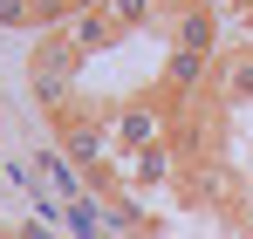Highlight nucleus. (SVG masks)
<instances>
[{
	"label": "nucleus",
	"mask_w": 253,
	"mask_h": 239,
	"mask_svg": "<svg viewBox=\"0 0 253 239\" xmlns=\"http://www.w3.org/2000/svg\"><path fill=\"white\" fill-rule=\"evenodd\" d=\"M110 144H117V158H137V151L171 144V103L165 96H137L124 110H110Z\"/></svg>",
	"instance_id": "nucleus-1"
},
{
	"label": "nucleus",
	"mask_w": 253,
	"mask_h": 239,
	"mask_svg": "<svg viewBox=\"0 0 253 239\" xmlns=\"http://www.w3.org/2000/svg\"><path fill=\"white\" fill-rule=\"evenodd\" d=\"M212 103L226 117L253 110V48H219L212 55Z\"/></svg>",
	"instance_id": "nucleus-2"
},
{
	"label": "nucleus",
	"mask_w": 253,
	"mask_h": 239,
	"mask_svg": "<svg viewBox=\"0 0 253 239\" xmlns=\"http://www.w3.org/2000/svg\"><path fill=\"white\" fill-rule=\"evenodd\" d=\"M62 35H69V48H83V55H110L130 28L110 14V7H76V14L62 21Z\"/></svg>",
	"instance_id": "nucleus-3"
},
{
	"label": "nucleus",
	"mask_w": 253,
	"mask_h": 239,
	"mask_svg": "<svg viewBox=\"0 0 253 239\" xmlns=\"http://www.w3.org/2000/svg\"><path fill=\"white\" fill-rule=\"evenodd\" d=\"M171 48H185V55H219V14H212V0L185 7V14L171 21Z\"/></svg>",
	"instance_id": "nucleus-4"
},
{
	"label": "nucleus",
	"mask_w": 253,
	"mask_h": 239,
	"mask_svg": "<svg viewBox=\"0 0 253 239\" xmlns=\"http://www.w3.org/2000/svg\"><path fill=\"white\" fill-rule=\"evenodd\" d=\"M192 89H212V55H185V48H171V55H165V103L192 96Z\"/></svg>",
	"instance_id": "nucleus-5"
},
{
	"label": "nucleus",
	"mask_w": 253,
	"mask_h": 239,
	"mask_svg": "<svg viewBox=\"0 0 253 239\" xmlns=\"http://www.w3.org/2000/svg\"><path fill=\"white\" fill-rule=\"evenodd\" d=\"M83 62H89V55H83V48H69V35H62V28H48L42 48L28 55V69H48V76H69V82L83 76Z\"/></svg>",
	"instance_id": "nucleus-6"
},
{
	"label": "nucleus",
	"mask_w": 253,
	"mask_h": 239,
	"mask_svg": "<svg viewBox=\"0 0 253 239\" xmlns=\"http://www.w3.org/2000/svg\"><path fill=\"white\" fill-rule=\"evenodd\" d=\"M124 178H130V185H165V178H171V144H158V151H137V158H124Z\"/></svg>",
	"instance_id": "nucleus-7"
},
{
	"label": "nucleus",
	"mask_w": 253,
	"mask_h": 239,
	"mask_svg": "<svg viewBox=\"0 0 253 239\" xmlns=\"http://www.w3.org/2000/svg\"><path fill=\"white\" fill-rule=\"evenodd\" d=\"M0 28H55V7L48 0H0Z\"/></svg>",
	"instance_id": "nucleus-8"
},
{
	"label": "nucleus",
	"mask_w": 253,
	"mask_h": 239,
	"mask_svg": "<svg viewBox=\"0 0 253 239\" xmlns=\"http://www.w3.org/2000/svg\"><path fill=\"white\" fill-rule=\"evenodd\" d=\"M110 14H117L124 28H151V21H158V0H110Z\"/></svg>",
	"instance_id": "nucleus-9"
},
{
	"label": "nucleus",
	"mask_w": 253,
	"mask_h": 239,
	"mask_svg": "<svg viewBox=\"0 0 253 239\" xmlns=\"http://www.w3.org/2000/svg\"><path fill=\"white\" fill-rule=\"evenodd\" d=\"M185 7H199V0H158V14H165V21H178Z\"/></svg>",
	"instance_id": "nucleus-10"
},
{
	"label": "nucleus",
	"mask_w": 253,
	"mask_h": 239,
	"mask_svg": "<svg viewBox=\"0 0 253 239\" xmlns=\"http://www.w3.org/2000/svg\"><path fill=\"white\" fill-rule=\"evenodd\" d=\"M240 205H247V212H253V178H247V185H240Z\"/></svg>",
	"instance_id": "nucleus-11"
}]
</instances>
